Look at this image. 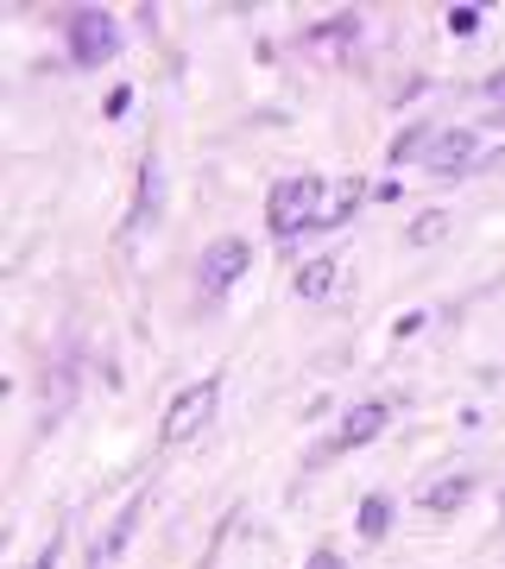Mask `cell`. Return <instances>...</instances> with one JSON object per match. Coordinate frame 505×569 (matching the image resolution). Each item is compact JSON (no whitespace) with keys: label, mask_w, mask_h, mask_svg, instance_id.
Returning <instances> with one entry per match:
<instances>
[{"label":"cell","mask_w":505,"mask_h":569,"mask_svg":"<svg viewBox=\"0 0 505 569\" xmlns=\"http://www.w3.org/2000/svg\"><path fill=\"white\" fill-rule=\"evenodd\" d=\"M323 190L329 183H316V178H279L272 197H265V228H272V234H303V228H316Z\"/></svg>","instance_id":"1"},{"label":"cell","mask_w":505,"mask_h":569,"mask_svg":"<svg viewBox=\"0 0 505 569\" xmlns=\"http://www.w3.org/2000/svg\"><path fill=\"white\" fill-rule=\"evenodd\" d=\"M114 51H121V26H114V13L77 7V13H70V58H77L82 70H101Z\"/></svg>","instance_id":"2"},{"label":"cell","mask_w":505,"mask_h":569,"mask_svg":"<svg viewBox=\"0 0 505 569\" xmlns=\"http://www.w3.org/2000/svg\"><path fill=\"white\" fill-rule=\"evenodd\" d=\"M215 399H222V387H215V380H196V387H183L178 399H171V411H164L159 437H164V443H190L196 430H209V418H215Z\"/></svg>","instance_id":"3"},{"label":"cell","mask_w":505,"mask_h":569,"mask_svg":"<svg viewBox=\"0 0 505 569\" xmlns=\"http://www.w3.org/2000/svg\"><path fill=\"white\" fill-rule=\"evenodd\" d=\"M246 266H253V247L241 241V234H222V241L202 247V266H196V284L209 291V298H222L228 284L241 279Z\"/></svg>","instance_id":"4"},{"label":"cell","mask_w":505,"mask_h":569,"mask_svg":"<svg viewBox=\"0 0 505 569\" xmlns=\"http://www.w3.org/2000/svg\"><path fill=\"white\" fill-rule=\"evenodd\" d=\"M385 418H392V411H385L380 399H361V406H354V411L342 418V430H335V437L323 443V456H342V449H361V443H373V437L385 430Z\"/></svg>","instance_id":"5"},{"label":"cell","mask_w":505,"mask_h":569,"mask_svg":"<svg viewBox=\"0 0 505 569\" xmlns=\"http://www.w3.org/2000/svg\"><path fill=\"white\" fill-rule=\"evenodd\" d=\"M430 171H436V178H455V171H467V164H474V133H467V127H455V133H436V146H430Z\"/></svg>","instance_id":"6"},{"label":"cell","mask_w":505,"mask_h":569,"mask_svg":"<svg viewBox=\"0 0 505 569\" xmlns=\"http://www.w3.org/2000/svg\"><path fill=\"white\" fill-rule=\"evenodd\" d=\"M140 512H145V493H133V500L121 507V519L108 526V538L95 545V569H101V563H114V557H121V550L133 545V526H140Z\"/></svg>","instance_id":"7"},{"label":"cell","mask_w":505,"mask_h":569,"mask_svg":"<svg viewBox=\"0 0 505 569\" xmlns=\"http://www.w3.org/2000/svg\"><path fill=\"white\" fill-rule=\"evenodd\" d=\"M361 178H347V183H335V190H323V216H316V228H342L354 209H361Z\"/></svg>","instance_id":"8"},{"label":"cell","mask_w":505,"mask_h":569,"mask_svg":"<svg viewBox=\"0 0 505 569\" xmlns=\"http://www.w3.org/2000/svg\"><path fill=\"white\" fill-rule=\"evenodd\" d=\"M335 272H342V260H310L297 272V298H310V305L329 298V291H335Z\"/></svg>","instance_id":"9"},{"label":"cell","mask_w":505,"mask_h":569,"mask_svg":"<svg viewBox=\"0 0 505 569\" xmlns=\"http://www.w3.org/2000/svg\"><path fill=\"white\" fill-rule=\"evenodd\" d=\"M462 500H467V475H443V481H430L424 488L430 512H448V507H462Z\"/></svg>","instance_id":"10"},{"label":"cell","mask_w":505,"mask_h":569,"mask_svg":"<svg viewBox=\"0 0 505 569\" xmlns=\"http://www.w3.org/2000/svg\"><path fill=\"white\" fill-rule=\"evenodd\" d=\"M385 526H392V500H385V493H366L354 531H361V538H385Z\"/></svg>","instance_id":"11"},{"label":"cell","mask_w":505,"mask_h":569,"mask_svg":"<svg viewBox=\"0 0 505 569\" xmlns=\"http://www.w3.org/2000/svg\"><path fill=\"white\" fill-rule=\"evenodd\" d=\"M430 146H436V127H411L392 140V164H411V159H430Z\"/></svg>","instance_id":"12"},{"label":"cell","mask_w":505,"mask_h":569,"mask_svg":"<svg viewBox=\"0 0 505 569\" xmlns=\"http://www.w3.org/2000/svg\"><path fill=\"white\" fill-rule=\"evenodd\" d=\"M443 234H448V216H443V209H424V216L411 222V247H436Z\"/></svg>","instance_id":"13"},{"label":"cell","mask_w":505,"mask_h":569,"mask_svg":"<svg viewBox=\"0 0 505 569\" xmlns=\"http://www.w3.org/2000/svg\"><path fill=\"white\" fill-rule=\"evenodd\" d=\"M145 209H159V159H145V171H140V216Z\"/></svg>","instance_id":"14"},{"label":"cell","mask_w":505,"mask_h":569,"mask_svg":"<svg viewBox=\"0 0 505 569\" xmlns=\"http://www.w3.org/2000/svg\"><path fill=\"white\" fill-rule=\"evenodd\" d=\"M448 26H455V32H474V26H481V7H455V13H448Z\"/></svg>","instance_id":"15"},{"label":"cell","mask_w":505,"mask_h":569,"mask_svg":"<svg viewBox=\"0 0 505 569\" xmlns=\"http://www.w3.org/2000/svg\"><path fill=\"white\" fill-rule=\"evenodd\" d=\"M303 569H347V563H342V557H335V550H316V557H310V563H303Z\"/></svg>","instance_id":"16"},{"label":"cell","mask_w":505,"mask_h":569,"mask_svg":"<svg viewBox=\"0 0 505 569\" xmlns=\"http://www.w3.org/2000/svg\"><path fill=\"white\" fill-rule=\"evenodd\" d=\"M486 96H493V102H505V70H493V77H486Z\"/></svg>","instance_id":"17"},{"label":"cell","mask_w":505,"mask_h":569,"mask_svg":"<svg viewBox=\"0 0 505 569\" xmlns=\"http://www.w3.org/2000/svg\"><path fill=\"white\" fill-rule=\"evenodd\" d=\"M32 569H58V538H51V545L39 550V563H32Z\"/></svg>","instance_id":"18"},{"label":"cell","mask_w":505,"mask_h":569,"mask_svg":"<svg viewBox=\"0 0 505 569\" xmlns=\"http://www.w3.org/2000/svg\"><path fill=\"white\" fill-rule=\"evenodd\" d=\"M499 507H505V488H499Z\"/></svg>","instance_id":"19"}]
</instances>
